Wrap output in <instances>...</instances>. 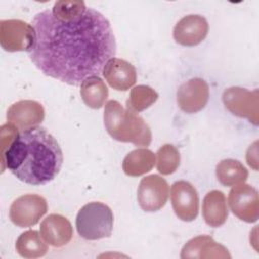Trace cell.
Here are the masks:
<instances>
[{
    "mask_svg": "<svg viewBox=\"0 0 259 259\" xmlns=\"http://www.w3.org/2000/svg\"><path fill=\"white\" fill-rule=\"evenodd\" d=\"M228 214L225 194L220 190L209 191L202 201V217L204 222L212 228H218L226 223Z\"/></svg>",
    "mask_w": 259,
    "mask_h": 259,
    "instance_id": "cell-17",
    "label": "cell"
},
{
    "mask_svg": "<svg viewBox=\"0 0 259 259\" xmlns=\"http://www.w3.org/2000/svg\"><path fill=\"white\" fill-rule=\"evenodd\" d=\"M35 42L33 26L20 19H4L0 21V44L7 52L27 53Z\"/></svg>",
    "mask_w": 259,
    "mask_h": 259,
    "instance_id": "cell-5",
    "label": "cell"
},
{
    "mask_svg": "<svg viewBox=\"0 0 259 259\" xmlns=\"http://www.w3.org/2000/svg\"><path fill=\"white\" fill-rule=\"evenodd\" d=\"M180 164V154L171 144L163 145L157 152V170L162 175L174 173Z\"/></svg>",
    "mask_w": 259,
    "mask_h": 259,
    "instance_id": "cell-23",
    "label": "cell"
},
{
    "mask_svg": "<svg viewBox=\"0 0 259 259\" xmlns=\"http://www.w3.org/2000/svg\"><path fill=\"white\" fill-rule=\"evenodd\" d=\"M102 75L110 87L117 91H126L137 81V70L127 61L118 58L108 60L102 70Z\"/></svg>",
    "mask_w": 259,
    "mask_h": 259,
    "instance_id": "cell-14",
    "label": "cell"
},
{
    "mask_svg": "<svg viewBox=\"0 0 259 259\" xmlns=\"http://www.w3.org/2000/svg\"><path fill=\"white\" fill-rule=\"evenodd\" d=\"M248 170L238 160L225 159L215 167L219 182L225 186H235L244 183L248 178Z\"/></svg>",
    "mask_w": 259,
    "mask_h": 259,
    "instance_id": "cell-21",
    "label": "cell"
},
{
    "mask_svg": "<svg viewBox=\"0 0 259 259\" xmlns=\"http://www.w3.org/2000/svg\"><path fill=\"white\" fill-rule=\"evenodd\" d=\"M47 200L37 194H24L10 205L9 219L17 227L27 228L36 225L47 213Z\"/></svg>",
    "mask_w": 259,
    "mask_h": 259,
    "instance_id": "cell-6",
    "label": "cell"
},
{
    "mask_svg": "<svg viewBox=\"0 0 259 259\" xmlns=\"http://www.w3.org/2000/svg\"><path fill=\"white\" fill-rule=\"evenodd\" d=\"M158 93L148 85H138L131 90L126 100V108L133 112H140L149 108L158 99Z\"/></svg>",
    "mask_w": 259,
    "mask_h": 259,
    "instance_id": "cell-22",
    "label": "cell"
},
{
    "mask_svg": "<svg viewBox=\"0 0 259 259\" xmlns=\"http://www.w3.org/2000/svg\"><path fill=\"white\" fill-rule=\"evenodd\" d=\"M226 108L234 115L245 117L258 124V91H249L241 87H230L223 93Z\"/></svg>",
    "mask_w": 259,
    "mask_h": 259,
    "instance_id": "cell-8",
    "label": "cell"
},
{
    "mask_svg": "<svg viewBox=\"0 0 259 259\" xmlns=\"http://www.w3.org/2000/svg\"><path fill=\"white\" fill-rule=\"evenodd\" d=\"M156 162L155 154L148 149H136L128 153L122 161L123 172L132 177L144 175L152 170Z\"/></svg>",
    "mask_w": 259,
    "mask_h": 259,
    "instance_id": "cell-19",
    "label": "cell"
},
{
    "mask_svg": "<svg viewBox=\"0 0 259 259\" xmlns=\"http://www.w3.org/2000/svg\"><path fill=\"white\" fill-rule=\"evenodd\" d=\"M2 171L8 169L17 179L30 185L53 181L63 165V152L56 138L42 126L17 134L1 152Z\"/></svg>",
    "mask_w": 259,
    "mask_h": 259,
    "instance_id": "cell-2",
    "label": "cell"
},
{
    "mask_svg": "<svg viewBox=\"0 0 259 259\" xmlns=\"http://www.w3.org/2000/svg\"><path fill=\"white\" fill-rule=\"evenodd\" d=\"M208 98V84L201 78H192L181 84L177 90L178 106L186 113H196L203 109Z\"/></svg>",
    "mask_w": 259,
    "mask_h": 259,
    "instance_id": "cell-11",
    "label": "cell"
},
{
    "mask_svg": "<svg viewBox=\"0 0 259 259\" xmlns=\"http://www.w3.org/2000/svg\"><path fill=\"white\" fill-rule=\"evenodd\" d=\"M228 202L232 212L246 223H254L259 217V197L256 188L249 184L235 185L229 192Z\"/></svg>",
    "mask_w": 259,
    "mask_h": 259,
    "instance_id": "cell-7",
    "label": "cell"
},
{
    "mask_svg": "<svg viewBox=\"0 0 259 259\" xmlns=\"http://www.w3.org/2000/svg\"><path fill=\"white\" fill-rule=\"evenodd\" d=\"M6 118L18 130L24 131L41 123L45 118V109L37 101L20 100L8 108Z\"/></svg>",
    "mask_w": 259,
    "mask_h": 259,
    "instance_id": "cell-13",
    "label": "cell"
},
{
    "mask_svg": "<svg viewBox=\"0 0 259 259\" xmlns=\"http://www.w3.org/2000/svg\"><path fill=\"white\" fill-rule=\"evenodd\" d=\"M88 7L83 1H56L52 8L53 15L61 20H71L81 16Z\"/></svg>",
    "mask_w": 259,
    "mask_h": 259,
    "instance_id": "cell-24",
    "label": "cell"
},
{
    "mask_svg": "<svg viewBox=\"0 0 259 259\" xmlns=\"http://www.w3.org/2000/svg\"><path fill=\"white\" fill-rule=\"evenodd\" d=\"M171 203L175 214L184 222H192L198 215L199 198L195 187L185 180H179L171 186Z\"/></svg>",
    "mask_w": 259,
    "mask_h": 259,
    "instance_id": "cell-10",
    "label": "cell"
},
{
    "mask_svg": "<svg viewBox=\"0 0 259 259\" xmlns=\"http://www.w3.org/2000/svg\"><path fill=\"white\" fill-rule=\"evenodd\" d=\"M40 235L47 244L53 247H63L73 237L71 223L65 217L52 213L40 223Z\"/></svg>",
    "mask_w": 259,
    "mask_h": 259,
    "instance_id": "cell-15",
    "label": "cell"
},
{
    "mask_svg": "<svg viewBox=\"0 0 259 259\" xmlns=\"http://www.w3.org/2000/svg\"><path fill=\"white\" fill-rule=\"evenodd\" d=\"M181 258H231L227 248L211 237L202 235L189 240L181 251Z\"/></svg>",
    "mask_w": 259,
    "mask_h": 259,
    "instance_id": "cell-16",
    "label": "cell"
},
{
    "mask_svg": "<svg viewBox=\"0 0 259 259\" xmlns=\"http://www.w3.org/2000/svg\"><path fill=\"white\" fill-rule=\"evenodd\" d=\"M103 121L106 132L116 141L142 147L152 142V133L146 121L116 100H109L105 104Z\"/></svg>",
    "mask_w": 259,
    "mask_h": 259,
    "instance_id": "cell-3",
    "label": "cell"
},
{
    "mask_svg": "<svg viewBox=\"0 0 259 259\" xmlns=\"http://www.w3.org/2000/svg\"><path fill=\"white\" fill-rule=\"evenodd\" d=\"M76 229L85 240H99L110 237L113 229V213L102 202L92 201L83 205L76 217Z\"/></svg>",
    "mask_w": 259,
    "mask_h": 259,
    "instance_id": "cell-4",
    "label": "cell"
},
{
    "mask_svg": "<svg viewBox=\"0 0 259 259\" xmlns=\"http://www.w3.org/2000/svg\"><path fill=\"white\" fill-rule=\"evenodd\" d=\"M208 33V22L202 15L189 14L182 17L174 26L175 41L184 47L199 45Z\"/></svg>",
    "mask_w": 259,
    "mask_h": 259,
    "instance_id": "cell-12",
    "label": "cell"
},
{
    "mask_svg": "<svg viewBox=\"0 0 259 259\" xmlns=\"http://www.w3.org/2000/svg\"><path fill=\"white\" fill-rule=\"evenodd\" d=\"M80 95L88 107L99 109L108 97V88L99 76H91L81 83Z\"/></svg>",
    "mask_w": 259,
    "mask_h": 259,
    "instance_id": "cell-18",
    "label": "cell"
},
{
    "mask_svg": "<svg viewBox=\"0 0 259 259\" xmlns=\"http://www.w3.org/2000/svg\"><path fill=\"white\" fill-rule=\"evenodd\" d=\"M15 249L23 258H38L48 252L46 241L35 230H28L20 234L16 240Z\"/></svg>",
    "mask_w": 259,
    "mask_h": 259,
    "instance_id": "cell-20",
    "label": "cell"
},
{
    "mask_svg": "<svg viewBox=\"0 0 259 259\" xmlns=\"http://www.w3.org/2000/svg\"><path fill=\"white\" fill-rule=\"evenodd\" d=\"M35 42L28 56L45 75L69 85H81L99 76L116 54V41L108 19L88 7L71 20L56 18L52 10L36 13L31 21Z\"/></svg>",
    "mask_w": 259,
    "mask_h": 259,
    "instance_id": "cell-1",
    "label": "cell"
},
{
    "mask_svg": "<svg viewBox=\"0 0 259 259\" xmlns=\"http://www.w3.org/2000/svg\"><path fill=\"white\" fill-rule=\"evenodd\" d=\"M169 185L157 174L144 177L138 187V202L140 207L148 212L161 209L167 202Z\"/></svg>",
    "mask_w": 259,
    "mask_h": 259,
    "instance_id": "cell-9",
    "label": "cell"
}]
</instances>
